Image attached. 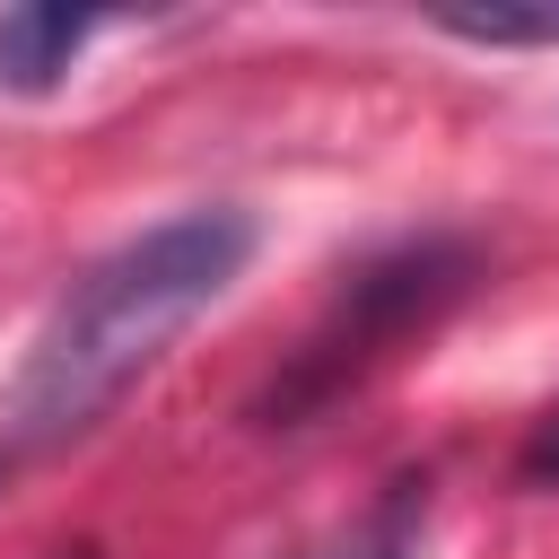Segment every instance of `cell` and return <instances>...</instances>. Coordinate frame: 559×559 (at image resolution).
I'll return each mask as SVG.
<instances>
[{
	"instance_id": "obj_5",
	"label": "cell",
	"mask_w": 559,
	"mask_h": 559,
	"mask_svg": "<svg viewBox=\"0 0 559 559\" xmlns=\"http://www.w3.org/2000/svg\"><path fill=\"white\" fill-rule=\"evenodd\" d=\"M550 463H559V419H550V428H542V437H533V454H524V472H533V480H542V472H550Z\"/></svg>"
},
{
	"instance_id": "obj_1",
	"label": "cell",
	"mask_w": 559,
	"mask_h": 559,
	"mask_svg": "<svg viewBox=\"0 0 559 559\" xmlns=\"http://www.w3.org/2000/svg\"><path fill=\"white\" fill-rule=\"evenodd\" d=\"M253 262V218L210 201V210H175L148 236L114 245L105 262H87L61 306L44 314L26 376H17V428L26 437H79L96 428L166 349L175 332H192L236 271Z\"/></svg>"
},
{
	"instance_id": "obj_4",
	"label": "cell",
	"mask_w": 559,
	"mask_h": 559,
	"mask_svg": "<svg viewBox=\"0 0 559 559\" xmlns=\"http://www.w3.org/2000/svg\"><path fill=\"white\" fill-rule=\"evenodd\" d=\"M437 26L445 35H463V44H559V0H542V9H437Z\"/></svg>"
},
{
	"instance_id": "obj_3",
	"label": "cell",
	"mask_w": 559,
	"mask_h": 559,
	"mask_svg": "<svg viewBox=\"0 0 559 559\" xmlns=\"http://www.w3.org/2000/svg\"><path fill=\"white\" fill-rule=\"evenodd\" d=\"M96 35L87 9H52V0H26V9H0V87L17 96H44L61 87V70L79 61V44Z\"/></svg>"
},
{
	"instance_id": "obj_2",
	"label": "cell",
	"mask_w": 559,
	"mask_h": 559,
	"mask_svg": "<svg viewBox=\"0 0 559 559\" xmlns=\"http://www.w3.org/2000/svg\"><path fill=\"white\" fill-rule=\"evenodd\" d=\"M463 253L454 245H411V253H393V262H376V271H358L349 280V297H341V314L297 349V367H288V384L271 393V411H306V402H332L349 376H367L402 332H419L454 288H463Z\"/></svg>"
},
{
	"instance_id": "obj_6",
	"label": "cell",
	"mask_w": 559,
	"mask_h": 559,
	"mask_svg": "<svg viewBox=\"0 0 559 559\" xmlns=\"http://www.w3.org/2000/svg\"><path fill=\"white\" fill-rule=\"evenodd\" d=\"M367 559H393V550H367Z\"/></svg>"
}]
</instances>
